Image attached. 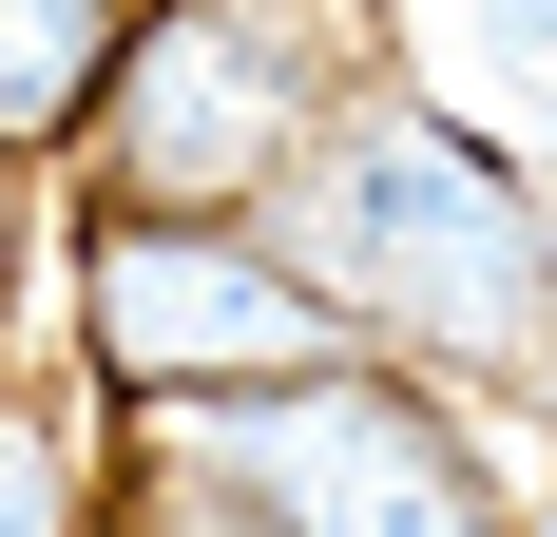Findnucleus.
<instances>
[{"label": "nucleus", "mask_w": 557, "mask_h": 537, "mask_svg": "<svg viewBox=\"0 0 557 537\" xmlns=\"http://www.w3.org/2000/svg\"><path fill=\"white\" fill-rule=\"evenodd\" d=\"M366 326L270 212H97L77 230V365L154 423V403H231V384L346 365Z\"/></svg>", "instance_id": "2"}, {"label": "nucleus", "mask_w": 557, "mask_h": 537, "mask_svg": "<svg viewBox=\"0 0 557 537\" xmlns=\"http://www.w3.org/2000/svg\"><path fill=\"white\" fill-rule=\"evenodd\" d=\"M270 230L346 288V326L385 365L461 384V403H500V384L557 403V192L500 135H461V115H423V97L366 77L308 135V173L270 192Z\"/></svg>", "instance_id": "1"}, {"label": "nucleus", "mask_w": 557, "mask_h": 537, "mask_svg": "<svg viewBox=\"0 0 557 537\" xmlns=\"http://www.w3.org/2000/svg\"><path fill=\"white\" fill-rule=\"evenodd\" d=\"M115 537H288V519L231 480L193 423H154V441H135V499H115Z\"/></svg>", "instance_id": "6"}, {"label": "nucleus", "mask_w": 557, "mask_h": 537, "mask_svg": "<svg viewBox=\"0 0 557 537\" xmlns=\"http://www.w3.org/2000/svg\"><path fill=\"white\" fill-rule=\"evenodd\" d=\"M115 0H0V135L20 154H58V135H97V97H115Z\"/></svg>", "instance_id": "5"}, {"label": "nucleus", "mask_w": 557, "mask_h": 537, "mask_svg": "<svg viewBox=\"0 0 557 537\" xmlns=\"http://www.w3.org/2000/svg\"><path fill=\"white\" fill-rule=\"evenodd\" d=\"M539 537H557V480H539Z\"/></svg>", "instance_id": "8"}, {"label": "nucleus", "mask_w": 557, "mask_h": 537, "mask_svg": "<svg viewBox=\"0 0 557 537\" xmlns=\"http://www.w3.org/2000/svg\"><path fill=\"white\" fill-rule=\"evenodd\" d=\"M346 97L366 77H308V39L270 0H154L97 135H77V173H97V212H270Z\"/></svg>", "instance_id": "4"}, {"label": "nucleus", "mask_w": 557, "mask_h": 537, "mask_svg": "<svg viewBox=\"0 0 557 537\" xmlns=\"http://www.w3.org/2000/svg\"><path fill=\"white\" fill-rule=\"evenodd\" d=\"M0 537H58V403L0 423Z\"/></svg>", "instance_id": "7"}, {"label": "nucleus", "mask_w": 557, "mask_h": 537, "mask_svg": "<svg viewBox=\"0 0 557 537\" xmlns=\"http://www.w3.org/2000/svg\"><path fill=\"white\" fill-rule=\"evenodd\" d=\"M154 423H193L288 537H519L481 423H461L423 365H385V346L288 365V384H231V403H154Z\"/></svg>", "instance_id": "3"}]
</instances>
